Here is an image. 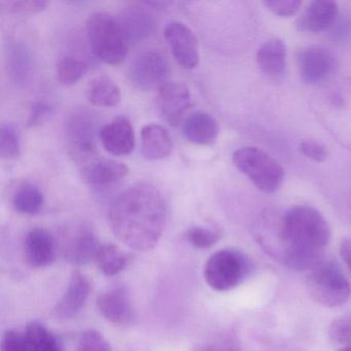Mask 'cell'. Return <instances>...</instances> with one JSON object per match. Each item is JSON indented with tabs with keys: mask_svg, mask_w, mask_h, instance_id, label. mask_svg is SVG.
Wrapping results in <instances>:
<instances>
[{
	"mask_svg": "<svg viewBox=\"0 0 351 351\" xmlns=\"http://www.w3.org/2000/svg\"><path fill=\"white\" fill-rule=\"evenodd\" d=\"M184 236L194 247L205 250L217 244L221 239V234L217 230L208 228L192 227L186 230Z\"/></svg>",
	"mask_w": 351,
	"mask_h": 351,
	"instance_id": "cell-30",
	"label": "cell"
},
{
	"mask_svg": "<svg viewBox=\"0 0 351 351\" xmlns=\"http://www.w3.org/2000/svg\"><path fill=\"white\" fill-rule=\"evenodd\" d=\"M58 244L51 232L34 228L28 232L24 241V258L32 268H45L56 261Z\"/></svg>",
	"mask_w": 351,
	"mask_h": 351,
	"instance_id": "cell-12",
	"label": "cell"
},
{
	"mask_svg": "<svg viewBox=\"0 0 351 351\" xmlns=\"http://www.w3.org/2000/svg\"><path fill=\"white\" fill-rule=\"evenodd\" d=\"M339 8L332 0H315L308 5L297 21L295 27L302 32H322L334 25Z\"/></svg>",
	"mask_w": 351,
	"mask_h": 351,
	"instance_id": "cell-20",
	"label": "cell"
},
{
	"mask_svg": "<svg viewBox=\"0 0 351 351\" xmlns=\"http://www.w3.org/2000/svg\"><path fill=\"white\" fill-rule=\"evenodd\" d=\"M91 293V282L81 271H73L69 285L60 302L55 308V315L59 319H71L85 307Z\"/></svg>",
	"mask_w": 351,
	"mask_h": 351,
	"instance_id": "cell-17",
	"label": "cell"
},
{
	"mask_svg": "<svg viewBox=\"0 0 351 351\" xmlns=\"http://www.w3.org/2000/svg\"><path fill=\"white\" fill-rule=\"evenodd\" d=\"M55 106L48 100H38L30 106L28 127H40L48 122L54 114Z\"/></svg>",
	"mask_w": 351,
	"mask_h": 351,
	"instance_id": "cell-34",
	"label": "cell"
},
{
	"mask_svg": "<svg viewBox=\"0 0 351 351\" xmlns=\"http://www.w3.org/2000/svg\"><path fill=\"white\" fill-rule=\"evenodd\" d=\"M164 36L174 59L182 69H194L199 64L198 40L188 26L171 22L166 26Z\"/></svg>",
	"mask_w": 351,
	"mask_h": 351,
	"instance_id": "cell-10",
	"label": "cell"
},
{
	"mask_svg": "<svg viewBox=\"0 0 351 351\" xmlns=\"http://www.w3.org/2000/svg\"><path fill=\"white\" fill-rule=\"evenodd\" d=\"M12 203L17 213L25 215H36L44 207L45 197L38 186L30 182H24L14 193Z\"/></svg>",
	"mask_w": 351,
	"mask_h": 351,
	"instance_id": "cell-26",
	"label": "cell"
},
{
	"mask_svg": "<svg viewBox=\"0 0 351 351\" xmlns=\"http://www.w3.org/2000/svg\"><path fill=\"white\" fill-rule=\"evenodd\" d=\"M118 21L128 45L143 42L156 32L155 18L141 5H131L123 9Z\"/></svg>",
	"mask_w": 351,
	"mask_h": 351,
	"instance_id": "cell-13",
	"label": "cell"
},
{
	"mask_svg": "<svg viewBox=\"0 0 351 351\" xmlns=\"http://www.w3.org/2000/svg\"><path fill=\"white\" fill-rule=\"evenodd\" d=\"M77 351H112V348L101 332L88 330L82 332Z\"/></svg>",
	"mask_w": 351,
	"mask_h": 351,
	"instance_id": "cell-32",
	"label": "cell"
},
{
	"mask_svg": "<svg viewBox=\"0 0 351 351\" xmlns=\"http://www.w3.org/2000/svg\"><path fill=\"white\" fill-rule=\"evenodd\" d=\"M297 63L302 81L309 85L326 81L337 69L336 57L322 46H309L300 50Z\"/></svg>",
	"mask_w": 351,
	"mask_h": 351,
	"instance_id": "cell-9",
	"label": "cell"
},
{
	"mask_svg": "<svg viewBox=\"0 0 351 351\" xmlns=\"http://www.w3.org/2000/svg\"><path fill=\"white\" fill-rule=\"evenodd\" d=\"M7 69L13 83L19 88L32 85L36 75V60L32 50L21 42L11 43L7 50Z\"/></svg>",
	"mask_w": 351,
	"mask_h": 351,
	"instance_id": "cell-19",
	"label": "cell"
},
{
	"mask_svg": "<svg viewBox=\"0 0 351 351\" xmlns=\"http://www.w3.org/2000/svg\"><path fill=\"white\" fill-rule=\"evenodd\" d=\"M328 337L336 344L351 345V313L339 316L330 322Z\"/></svg>",
	"mask_w": 351,
	"mask_h": 351,
	"instance_id": "cell-31",
	"label": "cell"
},
{
	"mask_svg": "<svg viewBox=\"0 0 351 351\" xmlns=\"http://www.w3.org/2000/svg\"><path fill=\"white\" fill-rule=\"evenodd\" d=\"M99 246L97 237L90 228L79 227L65 236L63 254L71 264L84 266L95 261Z\"/></svg>",
	"mask_w": 351,
	"mask_h": 351,
	"instance_id": "cell-15",
	"label": "cell"
},
{
	"mask_svg": "<svg viewBox=\"0 0 351 351\" xmlns=\"http://www.w3.org/2000/svg\"><path fill=\"white\" fill-rule=\"evenodd\" d=\"M21 153V139L17 127L12 123L0 128V156L3 160L17 159Z\"/></svg>",
	"mask_w": 351,
	"mask_h": 351,
	"instance_id": "cell-29",
	"label": "cell"
},
{
	"mask_svg": "<svg viewBox=\"0 0 351 351\" xmlns=\"http://www.w3.org/2000/svg\"><path fill=\"white\" fill-rule=\"evenodd\" d=\"M170 65L167 59L158 52L149 50L139 53L129 65L128 77L137 89L143 91H159L169 83Z\"/></svg>",
	"mask_w": 351,
	"mask_h": 351,
	"instance_id": "cell-8",
	"label": "cell"
},
{
	"mask_svg": "<svg viewBox=\"0 0 351 351\" xmlns=\"http://www.w3.org/2000/svg\"><path fill=\"white\" fill-rule=\"evenodd\" d=\"M205 351H215V350H211V349H208V350H205Z\"/></svg>",
	"mask_w": 351,
	"mask_h": 351,
	"instance_id": "cell-40",
	"label": "cell"
},
{
	"mask_svg": "<svg viewBox=\"0 0 351 351\" xmlns=\"http://www.w3.org/2000/svg\"><path fill=\"white\" fill-rule=\"evenodd\" d=\"M330 239L326 217L311 206L291 207L279 225L281 258L295 270H311L324 258V248Z\"/></svg>",
	"mask_w": 351,
	"mask_h": 351,
	"instance_id": "cell-2",
	"label": "cell"
},
{
	"mask_svg": "<svg viewBox=\"0 0 351 351\" xmlns=\"http://www.w3.org/2000/svg\"><path fill=\"white\" fill-rule=\"evenodd\" d=\"M250 272V258L239 250L226 248L213 254L204 267L207 285L217 291L235 289Z\"/></svg>",
	"mask_w": 351,
	"mask_h": 351,
	"instance_id": "cell-6",
	"label": "cell"
},
{
	"mask_svg": "<svg viewBox=\"0 0 351 351\" xmlns=\"http://www.w3.org/2000/svg\"><path fill=\"white\" fill-rule=\"evenodd\" d=\"M132 260V254L123 252L119 246L112 243L100 244L95 258L98 268L106 276H114L122 272Z\"/></svg>",
	"mask_w": 351,
	"mask_h": 351,
	"instance_id": "cell-25",
	"label": "cell"
},
{
	"mask_svg": "<svg viewBox=\"0 0 351 351\" xmlns=\"http://www.w3.org/2000/svg\"><path fill=\"white\" fill-rule=\"evenodd\" d=\"M86 29L92 51L100 61L116 65L125 60L129 45L118 18L97 12L88 18Z\"/></svg>",
	"mask_w": 351,
	"mask_h": 351,
	"instance_id": "cell-3",
	"label": "cell"
},
{
	"mask_svg": "<svg viewBox=\"0 0 351 351\" xmlns=\"http://www.w3.org/2000/svg\"><path fill=\"white\" fill-rule=\"evenodd\" d=\"M141 154L149 161H159L171 155L173 143L169 133L157 124L145 125L141 132Z\"/></svg>",
	"mask_w": 351,
	"mask_h": 351,
	"instance_id": "cell-22",
	"label": "cell"
},
{
	"mask_svg": "<svg viewBox=\"0 0 351 351\" xmlns=\"http://www.w3.org/2000/svg\"><path fill=\"white\" fill-rule=\"evenodd\" d=\"M1 351H28L24 334L15 330H9L3 334Z\"/></svg>",
	"mask_w": 351,
	"mask_h": 351,
	"instance_id": "cell-36",
	"label": "cell"
},
{
	"mask_svg": "<svg viewBox=\"0 0 351 351\" xmlns=\"http://www.w3.org/2000/svg\"><path fill=\"white\" fill-rule=\"evenodd\" d=\"M263 3L269 11L280 17H291L295 15L302 5L300 0H268Z\"/></svg>",
	"mask_w": 351,
	"mask_h": 351,
	"instance_id": "cell-35",
	"label": "cell"
},
{
	"mask_svg": "<svg viewBox=\"0 0 351 351\" xmlns=\"http://www.w3.org/2000/svg\"><path fill=\"white\" fill-rule=\"evenodd\" d=\"M256 62L263 73L269 77L282 75L287 66V47L279 38L265 43L256 53Z\"/></svg>",
	"mask_w": 351,
	"mask_h": 351,
	"instance_id": "cell-23",
	"label": "cell"
},
{
	"mask_svg": "<svg viewBox=\"0 0 351 351\" xmlns=\"http://www.w3.org/2000/svg\"><path fill=\"white\" fill-rule=\"evenodd\" d=\"M24 338L28 351H62L55 335L38 320L26 326Z\"/></svg>",
	"mask_w": 351,
	"mask_h": 351,
	"instance_id": "cell-27",
	"label": "cell"
},
{
	"mask_svg": "<svg viewBox=\"0 0 351 351\" xmlns=\"http://www.w3.org/2000/svg\"><path fill=\"white\" fill-rule=\"evenodd\" d=\"M191 106V93L184 84L168 83L158 91V110L171 126H178L182 123Z\"/></svg>",
	"mask_w": 351,
	"mask_h": 351,
	"instance_id": "cell-11",
	"label": "cell"
},
{
	"mask_svg": "<svg viewBox=\"0 0 351 351\" xmlns=\"http://www.w3.org/2000/svg\"><path fill=\"white\" fill-rule=\"evenodd\" d=\"M97 307L102 316L114 326H128L134 322V307L128 291L123 287L98 295Z\"/></svg>",
	"mask_w": 351,
	"mask_h": 351,
	"instance_id": "cell-14",
	"label": "cell"
},
{
	"mask_svg": "<svg viewBox=\"0 0 351 351\" xmlns=\"http://www.w3.org/2000/svg\"><path fill=\"white\" fill-rule=\"evenodd\" d=\"M67 143L75 158L84 162L93 158L96 136H99V119L93 110L80 108L69 114L65 125Z\"/></svg>",
	"mask_w": 351,
	"mask_h": 351,
	"instance_id": "cell-7",
	"label": "cell"
},
{
	"mask_svg": "<svg viewBox=\"0 0 351 351\" xmlns=\"http://www.w3.org/2000/svg\"><path fill=\"white\" fill-rule=\"evenodd\" d=\"M89 65L86 61L73 56H65L57 62L56 75L63 86H73L81 81L88 73Z\"/></svg>",
	"mask_w": 351,
	"mask_h": 351,
	"instance_id": "cell-28",
	"label": "cell"
},
{
	"mask_svg": "<svg viewBox=\"0 0 351 351\" xmlns=\"http://www.w3.org/2000/svg\"><path fill=\"white\" fill-rule=\"evenodd\" d=\"M87 98L92 106L99 108H114L122 99L119 86L106 75H100L90 82L87 88Z\"/></svg>",
	"mask_w": 351,
	"mask_h": 351,
	"instance_id": "cell-24",
	"label": "cell"
},
{
	"mask_svg": "<svg viewBox=\"0 0 351 351\" xmlns=\"http://www.w3.org/2000/svg\"><path fill=\"white\" fill-rule=\"evenodd\" d=\"M300 151L308 159L312 160L314 162H318V163L326 161L328 157V152L326 147L324 145H320V143H315V141H303L300 145Z\"/></svg>",
	"mask_w": 351,
	"mask_h": 351,
	"instance_id": "cell-37",
	"label": "cell"
},
{
	"mask_svg": "<svg viewBox=\"0 0 351 351\" xmlns=\"http://www.w3.org/2000/svg\"><path fill=\"white\" fill-rule=\"evenodd\" d=\"M108 221L125 245L141 252L152 250L163 235L167 221L163 195L149 182H136L112 201Z\"/></svg>",
	"mask_w": 351,
	"mask_h": 351,
	"instance_id": "cell-1",
	"label": "cell"
},
{
	"mask_svg": "<svg viewBox=\"0 0 351 351\" xmlns=\"http://www.w3.org/2000/svg\"><path fill=\"white\" fill-rule=\"evenodd\" d=\"M99 138L104 149L114 156H128L135 147L134 129L127 117L112 119L100 129Z\"/></svg>",
	"mask_w": 351,
	"mask_h": 351,
	"instance_id": "cell-16",
	"label": "cell"
},
{
	"mask_svg": "<svg viewBox=\"0 0 351 351\" xmlns=\"http://www.w3.org/2000/svg\"><path fill=\"white\" fill-rule=\"evenodd\" d=\"M233 163L261 192L273 194L282 186L285 170L269 154L254 147H244L233 155Z\"/></svg>",
	"mask_w": 351,
	"mask_h": 351,
	"instance_id": "cell-5",
	"label": "cell"
},
{
	"mask_svg": "<svg viewBox=\"0 0 351 351\" xmlns=\"http://www.w3.org/2000/svg\"><path fill=\"white\" fill-rule=\"evenodd\" d=\"M182 132L190 143L208 147L217 141L219 125L217 121L207 112H193L184 121Z\"/></svg>",
	"mask_w": 351,
	"mask_h": 351,
	"instance_id": "cell-21",
	"label": "cell"
},
{
	"mask_svg": "<svg viewBox=\"0 0 351 351\" xmlns=\"http://www.w3.org/2000/svg\"><path fill=\"white\" fill-rule=\"evenodd\" d=\"M49 3L44 0H22V1H0L3 11L13 14H36L45 11Z\"/></svg>",
	"mask_w": 351,
	"mask_h": 351,
	"instance_id": "cell-33",
	"label": "cell"
},
{
	"mask_svg": "<svg viewBox=\"0 0 351 351\" xmlns=\"http://www.w3.org/2000/svg\"><path fill=\"white\" fill-rule=\"evenodd\" d=\"M310 297L324 307L344 305L351 295V285L334 258H324L310 270L307 277Z\"/></svg>",
	"mask_w": 351,
	"mask_h": 351,
	"instance_id": "cell-4",
	"label": "cell"
},
{
	"mask_svg": "<svg viewBox=\"0 0 351 351\" xmlns=\"http://www.w3.org/2000/svg\"><path fill=\"white\" fill-rule=\"evenodd\" d=\"M338 351H351V345H346L343 348L339 349Z\"/></svg>",
	"mask_w": 351,
	"mask_h": 351,
	"instance_id": "cell-39",
	"label": "cell"
},
{
	"mask_svg": "<svg viewBox=\"0 0 351 351\" xmlns=\"http://www.w3.org/2000/svg\"><path fill=\"white\" fill-rule=\"evenodd\" d=\"M340 254L342 260L344 261L346 266L348 267L351 272V236L345 238L340 245Z\"/></svg>",
	"mask_w": 351,
	"mask_h": 351,
	"instance_id": "cell-38",
	"label": "cell"
},
{
	"mask_svg": "<svg viewBox=\"0 0 351 351\" xmlns=\"http://www.w3.org/2000/svg\"><path fill=\"white\" fill-rule=\"evenodd\" d=\"M84 180L94 188L114 186L129 174V168L116 160L106 158H91L84 164Z\"/></svg>",
	"mask_w": 351,
	"mask_h": 351,
	"instance_id": "cell-18",
	"label": "cell"
}]
</instances>
